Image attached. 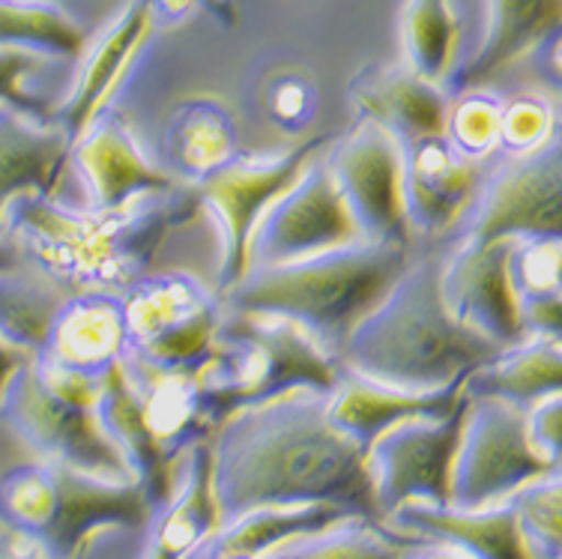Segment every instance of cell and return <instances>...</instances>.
I'll return each mask as SVG.
<instances>
[{
	"instance_id": "obj_11",
	"label": "cell",
	"mask_w": 562,
	"mask_h": 559,
	"mask_svg": "<svg viewBox=\"0 0 562 559\" xmlns=\"http://www.w3.org/2000/svg\"><path fill=\"white\" fill-rule=\"evenodd\" d=\"M329 141L333 135H312L293 144L291 150L270 156L234 153L195 186L198 204L210 213L218 231V269L213 288L218 297L249 272L246 251L255 222L305 171V165L326 150Z\"/></svg>"
},
{
	"instance_id": "obj_39",
	"label": "cell",
	"mask_w": 562,
	"mask_h": 559,
	"mask_svg": "<svg viewBox=\"0 0 562 559\" xmlns=\"http://www.w3.org/2000/svg\"><path fill=\"white\" fill-rule=\"evenodd\" d=\"M314 111V90L296 78H288L281 85L272 87L270 93V118L279 123L281 130H303L305 120Z\"/></svg>"
},
{
	"instance_id": "obj_42",
	"label": "cell",
	"mask_w": 562,
	"mask_h": 559,
	"mask_svg": "<svg viewBox=\"0 0 562 559\" xmlns=\"http://www.w3.org/2000/svg\"><path fill=\"white\" fill-rule=\"evenodd\" d=\"M0 559H48L43 548L33 541L31 536H24L19 529H7V536L0 538Z\"/></svg>"
},
{
	"instance_id": "obj_34",
	"label": "cell",
	"mask_w": 562,
	"mask_h": 559,
	"mask_svg": "<svg viewBox=\"0 0 562 559\" xmlns=\"http://www.w3.org/2000/svg\"><path fill=\"white\" fill-rule=\"evenodd\" d=\"M499 105L503 99L487 87L464 90L449 99L443 138L452 150L473 161H491L499 147Z\"/></svg>"
},
{
	"instance_id": "obj_21",
	"label": "cell",
	"mask_w": 562,
	"mask_h": 559,
	"mask_svg": "<svg viewBox=\"0 0 562 559\" xmlns=\"http://www.w3.org/2000/svg\"><path fill=\"white\" fill-rule=\"evenodd\" d=\"M467 399V377L452 387L413 392L374 383L368 377L347 371L338 387L326 395V416L345 437L368 449V443L383 431L407 420H443Z\"/></svg>"
},
{
	"instance_id": "obj_8",
	"label": "cell",
	"mask_w": 562,
	"mask_h": 559,
	"mask_svg": "<svg viewBox=\"0 0 562 559\" xmlns=\"http://www.w3.org/2000/svg\"><path fill=\"white\" fill-rule=\"evenodd\" d=\"M102 380L105 374H87L43 354L33 356L7 389L0 416L43 461L130 482V467L99 420Z\"/></svg>"
},
{
	"instance_id": "obj_3",
	"label": "cell",
	"mask_w": 562,
	"mask_h": 559,
	"mask_svg": "<svg viewBox=\"0 0 562 559\" xmlns=\"http://www.w3.org/2000/svg\"><path fill=\"white\" fill-rule=\"evenodd\" d=\"M503 347L458 323L440 297V255L413 258L378 309L347 335L341 366L374 383L431 392L491 362Z\"/></svg>"
},
{
	"instance_id": "obj_41",
	"label": "cell",
	"mask_w": 562,
	"mask_h": 559,
	"mask_svg": "<svg viewBox=\"0 0 562 559\" xmlns=\"http://www.w3.org/2000/svg\"><path fill=\"white\" fill-rule=\"evenodd\" d=\"M31 359V354H24L22 347H15L12 342H7V338L0 335V404H3V395H7V389H10V383L15 380V374H19Z\"/></svg>"
},
{
	"instance_id": "obj_12",
	"label": "cell",
	"mask_w": 562,
	"mask_h": 559,
	"mask_svg": "<svg viewBox=\"0 0 562 559\" xmlns=\"http://www.w3.org/2000/svg\"><path fill=\"white\" fill-rule=\"evenodd\" d=\"M553 234H562V138L530 156H506L494 171H485L452 243Z\"/></svg>"
},
{
	"instance_id": "obj_43",
	"label": "cell",
	"mask_w": 562,
	"mask_h": 559,
	"mask_svg": "<svg viewBox=\"0 0 562 559\" xmlns=\"http://www.w3.org/2000/svg\"><path fill=\"white\" fill-rule=\"evenodd\" d=\"M407 559H473L467 557L464 550L454 548L449 541H437V538H422L419 545L411 550Z\"/></svg>"
},
{
	"instance_id": "obj_27",
	"label": "cell",
	"mask_w": 562,
	"mask_h": 559,
	"mask_svg": "<svg viewBox=\"0 0 562 559\" xmlns=\"http://www.w3.org/2000/svg\"><path fill=\"white\" fill-rule=\"evenodd\" d=\"M467 392L530 410L562 392V335H527L467 377Z\"/></svg>"
},
{
	"instance_id": "obj_23",
	"label": "cell",
	"mask_w": 562,
	"mask_h": 559,
	"mask_svg": "<svg viewBox=\"0 0 562 559\" xmlns=\"http://www.w3.org/2000/svg\"><path fill=\"white\" fill-rule=\"evenodd\" d=\"M72 138L52 120L0 105V213L19 194L60 198Z\"/></svg>"
},
{
	"instance_id": "obj_37",
	"label": "cell",
	"mask_w": 562,
	"mask_h": 559,
	"mask_svg": "<svg viewBox=\"0 0 562 559\" xmlns=\"http://www.w3.org/2000/svg\"><path fill=\"white\" fill-rule=\"evenodd\" d=\"M508 272L518 300L562 293V234L515 239L508 255Z\"/></svg>"
},
{
	"instance_id": "obj_32",
	"label": "cell",
	"mask_w": 562,
	"mask_h": 559,
	"mask_svg": "<svg viewBox=\"0 0 562 559\" xmlns=\"http://www.w3.org/2000/svg\"><path fill=\"white\" fill-rule=\"evenodd\" d=\"M0 45L48 60H78L87 48V31L55 0H0Z\"/></svg>"
},
{
	"instance_id": "obj_45",
	"label": "cell",
	"mask_w": 562,
	"mask_h": 559,
	"mask_svg": "<svg viewBox=\"0 0 562 559\" xmlns=\"http://www.w3.org/2000/svg\"><path fill=\"white\" fill-rule=\"evenodd\" d=\"M7 529H10V527H7V524H3V517H0V538L7 536Z\"/></svg>"
},
{
	"instance_id": "obj_9",
	"label": "cell",
	"mask_w": 562,
	"mask_h": 559,
	"mask_svg": "<svg viewBox=\"0 0 562 559\" xmlns=\"http://www.w3.org/2000/svg\"><path fill=\"white\" fill-rule=\"evenodd\" d=\"M126 356L162 374L204 380L218 356L225 305L204 281L180 272H144L123 291Z\"/></svg>"
},
{
	"instance_id": "obj_17",
	"label": "cell",
	"mask_w": 562,
	"mask_h": 559,
	"mask_svg": "<svg viewBox=\"0 0 562 559\" xmlns=\"http://www.w3.org/2000/svg\"><path fill=\"white\" fill-rule=\"evenodd\" d=\"M69 165L76 168L78 180L85 186V206L102 213L130 210L150 194L173 192L177 186H183L140 153L130 123L114 108H105L72 141Z\"/></svg>"
},
{
	"instance_id": "obj_15",
	"label": "cell",
	"mask_w": 562,
	"mask_h": 559,
	"mask_svg": "<svg viewBox=\"0 0 562 559\" xmlns=\"http://www.w3.org/2000/svg\"><path fill=\"white\" fill-rule=\"evenodd\" d=\"M464 404L443 420H407L368 443L366 467L380 521L407 506H449Z\"/></svg>"
},
{
	"instance_id": "obj_13",
	"label": "cell",
	"mask_w": 562,
	"mask_h": 559,
	"mask_svg": "<svg viewBox=\"0 0 562 559\" xmlns=\"http://www.w3.org/2000/svg\"><path fill=\"white\" fill-rule=\"evenodd\" d=\"M347 210L368 243L413 246V231L404 210V144L371 120H357L345 135H333L324 150Z\"/></svg>"
},
{
	"instance_id": "obj_5",
	"label": "cell",
	"mask_w": 562,
	"mask_h": 559,
	"mask_svg": "<svg viewBox=\"0 0 562 559\" xmlns=\"http://www.w3.org/2000/svg\"><path fill=\"white\" fill-rule=\"evenodd\" d=\"M99 420L153 508L177 491L189 449L216 431L201 380L153 371L126 354L105 371Z\"/></svg>"
},
{
	"instance_id": "obj_20",
	"label": "cell",
	"mask_w": 562,
	"mask_h": 559,
	"mask_svg": "<svg viewBox=\"0 0 562 559\" xmlns=\"http://www.w3.org/2000/svg\"><path fill=\"white\" fill-rule=\"evenodd\" d=\"M359 120L392 132L401 144L443 135L449 93L443 85L422 78L407 64H368L347 85Z\"/></svg>"
},
{
	"instance_id": "obj_30",
	"label": "cell",
	"mask_w": 562,
	"mask_h": 559,
	"mask_svg": "<svg viewBox=\"0 0 562 559\" xmlns=\"http://www.w3.org/2000/svg\"><path fill=\"white\" fill-rule=\"evenodd\" d=\"M237 153L234 114L216 99H192L173 111L168 126V156L183 174L186 186H198L206 174Z\"/></svg>"
},
{
	"instance_id": "obj_36",
	"label": "cell",
	"mask_w": 562,
	"mask_h": 559,
	"mask_svg": "<svg viewBox=\"0 0 562 559\" xmlns=\"http://www.w3.org/2000/svg\"><path fill=\"white\" fill-rule=\"evenodd\" d=\"M548 476L520 488L508 503L515 506L520 533L532 559H562V482Z\"/></svg>"
},
{
	"instance_id": "obj_40",
	"label": "cell",
	"mask_w": 562,
	"mask_h": 559,
	"mask_svg": "<svg viewBox=\"0 0 562 559\" xmlns=\"http://www.w3.org/2000/svg\"><path fill=\"white\" fill-rule=\"evenodd\" d=\"M527 428L541 452L562 461V392L527 410Z\"/></svg>"
},
{
	"instance_id": "obj_26",
	"label": "cell",
	"mask_w": 562,
	"mask_h": 559,
	"mask_svg": "<svg viewBox=\"0 0 562 559\" xmlns=\"http://www.w3.org/2000/svg\"><path fill=\"white\" fill-rule=\"evenodd\" d=\"M147 527H150V536H147L144 559H189L222 527L216 494H213L210 440L195 443L189 449L177 491L168 503L153 512Z\"/></svg>"
},
{
	"instance_id": "obj_18",
	"label": "cell",
	"mask_w": 562,
	"mask_h": 559,
	"mask_svg": "<svg viewBox=\"0 0 562 559\" xmlns=\"http://www.w3.org/2000/svg\"><path fill=\"white\" fill-rule=\"evenodd\" d=\"M487 161L452 150L443 135L404 144V210L413 237H446L473 204Z\"/></svg>"
},
{
	"instance_id": "obj_46",
	"label": "cell",
	"mask_w": 562,
	"mask_h": 559,
	"mask_svg": "<svg viewBox=\"0 0 562 559\" xmlns=\"http://www.w3.org/2000/svg\"><path fill=\"white\" fill-rule=\"evenodd\" d=\"M222 559H249V557H222Z\"/></svg>"
},
{
	"instance_id": "obj_38",
	"label": "cell",
	"mask_w": 562,
	"mask_h": 559,
	"mask_svg": "<svg viewBox=\"0 0 562 559\" xmlns=\"http://www.w3.org/2000/svg\"><path fill=\"white\" fill-rule=\"evenodd\" d=\"M45 64H48V57L43 54L0 45V105H12L31 118L48 120L43 99L33 97L27 90V78L36 76Z\"/></svg>"
},
{
	"instance_id": "obj_1",
	"label": "cell",
	"mask_w": 562,
	"mask_h": 559,
	"mask_svg": "<svg viewBox=\"0 0 562 559\" xmlns=\"http://www.w3.org/2000/svg\"><path fill=\"white\" fill-rule=\"evenodd\" d=\"M222 527L255 508L333 503L380 521L366 449L326 416V395L296 392L231 413L210 437Z\"/></svg>"
},
{
	"instance_id": "obj_31",
	"label": "cell",
	"mask_w": 562,
	"mask_h": 559,
	"mask_svg": "<svg viewBox=\"0 0 562 559\" xmlns=\"http://www.w3.org/2000/svg\"><path fill=\"white\" fill-rule=\"evenodd\" d=\"M419 541V536L398 533L383 521L350 515L321 533L293 538L263 559H407Z\"/></svg>"
},
{
	"instance_id": "obj_14",
	"label": "cell",
	"mask_w": 562,
	"mask_h": 559,
	"mask_svg": "<svg viewBox=\"0 0 562 559\" xmlns=\"http://www.w3.org/2000/svg\"><path fill=\"white\" fill-rule=\"evenodd\" d=\"M353 243H362V234L321 153L255 222L246 258L249 269L281 267Z\"/></svg>"
},
{
	"instance_id": "obj_25",
	"label": "cell",
	"mask_w": 562,
	"mask_h": 559,
	"mask_svg": "<svg viewBox=\"0 0 562 559\" xmlns=\"http://www.w3.org/2000/svg\"><path fill=\"white\" fill-rule=\"evenodd\" d=\"M123 354H126L123 293H69L57 312L43 356L87 374H105Z\"/></svg>"
},
{
	"instance_id": "obj_28",
	"label": "cell",
	"mask_w": 562,
	"mask_h": 559,
	"mask_svg": "<svg viewBox=\"0 0 562 559\" xmlns=\"http://www.w3.org/2000/svg\"><path fill=\"white\" fill-rule=\"evenodd\" d=\"M353 512L333 503H303V506H270L255 508L249 515L218 527L213 536L189 559H222V557H249L263 559L270 550L288 545L293 538L312 536L321 529L333 527Z\"/></svg>"
},
{
	"instance_id": "obj_24",
	"label": "cell",
	"mask_w": 562,
	"mask_h": 559,
	"mask_svg": "<svg viewBox=\"0 0 562 559\" xmlns=\"http://www.w3.org/2000/svg\"><path fill=\"white\" fill-rule=\"evenodd\" d=\"M383 524L407 536L449 541L473 559H532L512 503L473 508V512L407 503L395 508Z\"/></svg>"
},
{
	"instance_id": "obj_7",
	"label": "cell",
	"mask_w": 562,
	"mask_h": 559,
	"mask_svg": "<svg viewBox=\"0 0 562 559\" xmlns=\"http://www.w3.org/2000/svg\"><path fill=\"white\" fill-rule=\"evenodd\" d=\"M218 356L204 374V401L213 428L263 401L296 392L329 395L345 374L329 354L296 323L270 314L225 312L218 333Z\"/></svg>"
},
{
	"instance_id": "obj_35",
	"label": "cell",
	"mask_w": 562,
	"mask_h": 559,
	"mask_svg": "<svg viewBox=\"0 0 562 559\" xmlns=\"http://www.w3.org/2000/svg\"><path fill=\"white\" fill-rule=\"evenodd\" d=\"M560 138V108L541 90H524L499 105V156H530Z\"/></svg>"
},
{
	"instance_id": "obj_10",
	"label": "cell",
	"mask_w": 562,
	"mask_h": 559,
	"mask_svg": "<svg viewBox=\"0 0 562 559\" xmlns=\"http://www.w3.org/2000/svg\"><path fill=\"white\" fill-rule=\"evenodd\" d=\"M557 473H562V461L532 443L527 410L494 395L467 392L449 506L464 512L499 506L520 488Z\"/></svg>"
},
{
	"instance_id": "obj_29",
	"label": "cell",
	"mask_w": 562,
	"mask_h": 559,
	"mask_svg": "<svg viewBox=\"0 0 562 559\" xmlns=\"http://www.w3.org/2000/svg\"><path fill=\"white\" fill-rule=\"evenodd\" d=\"M69 293V288L31 264L0 272V335L24 354L40 356Z\"/></svg>"
},
{
	"instance_id": "obj_19",
	"label": "cell",
	"mask_w": 562,
	"mask_h": 559,
	"mask_svg": "<svg viewBox=\"0 0 562 559\" xmlns=\"http://www.w3.org/2000/svg\"><path fill=\"white\" fill-rule=\"evenodd\" d=\"M153 24L156 12L150 0H130L117 19L93 43H87L85 54L78 57L81 69L72 81V90L55 111H48V120L76 141L105 108H111L117 87L126 81L140 48L150 40Z\"/></svg>"
},
{
	"instance_id": "obj_4",
	"label": "cell",
	"mask_w": 562,
	"mask_h": 559,
	"mask_svg": "<svg viewBox=\"0 0 562 559\" xmlns=\"http://www.w3.org/2000/svg\"><path fill=\"white\" fill-rule=\"evenodd\" d=\"M411 260V248L362 239L296 264L249 269L218 300L225 312L270 314L296 323L338 356L347 335L378 309Z\"/></svg>"
},
{
	"instance_id": "obj_44",
	"label": "cell",
	"mask_w": 562,
	"mask_h": 559,
	"mask_svg": "<svg viewBox=\"0 0 562 559\" xmlns=\"http://www.w3.org/2000/svg\"><path fill=\"white\" fill-rule=\"evenodd\" d=\"M27 260H24V255L19 251V246L12 243L10 237H7V231L0 227V272H7V269H19L24 267Z\"/></svg>"
},
{
	"instance_id": "obj_16",
	"label": "cell",
	"mask_w": 562,
	"mask_h": 559,
	"mask_svg": "<svg viewBox=\"0 0 562 559\" xmlns=\"http://www.w3.org/2000/svg\"><path fill=\"white\" fill-rule=\"evenodd\" d=\"M512 243L515 239L452 243V251L440 255V297L449 314L497 347L527 338L518 291L508 272Z\"/></svg>"
},
{
	"instance_id": "obj_2",
	"label": "cell",
	"mask_w": 562,
	"mask_h": 559,
	"mask_svg": "<svg viewBox=\"0 0 562 559\" xmlns=\"http://www.w3.org/2000/svg\"><path fill=\"white\" fill-rule=\"evenodd\" d=\"M198 210L195 186L150 194L120 213L19 194L0 213V227L31 267L43 269L72 293H123L138 276L150 272L165 239L189 225Z\"/></svg>"
},
{
	"instance_id": "obj_6",
	"label": "cell",
	"mask_w": 562,
	"mask_h": 559,
	"mask_svg": "<svg viewBox=\"0 0 562 559\" xmlns=\"http://www.w3.org/2000/svg\"><path fill=\"white\" fill-rule=\"evenodd\" d=\"M153 512L135 479L111 482L43 458L0 476L3 524L31 536L48 559H81L99 533L144 529Z\"/></svg>"
},
{
	"instance_id": "obj_22",
	"label": "cell",
	"mask_w": 562,
	"mask_h": 559,
	"mask_svg": "<svg viewBox=\"0 0 562 559\" xmlns=\"http://www.w3.org/2000/svg\"><path fill=\"white\" fill-rule=\"evenodd\" d=\"M562 0H485V31L473 57L454 64L443 87L449 97L487 87L520 57L539 52L560 33Z\"/></svg>"
},
{
	"instance_id": "obj_33",
	"label": "cell",
	"mask_w": 562,
	"mask_h": 559,
	"mask_svg": "<svg viewBox=\"0 0 562 559\" xmlns=\"http://www.w3.org/2000/svg\"><path fill=\"white\" fill-rule=\"evenodd\" d=\"M398 31L404 64L422 78L443 85L461 43V22L452 0H404Z\"/></svg>"
}]
</instances>
